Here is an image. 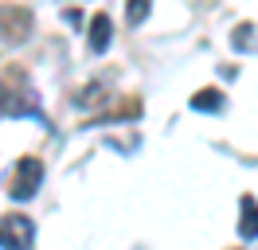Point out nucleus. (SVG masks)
Instances as JSON below:
<instances>
[{
  "label": "nucleus",
  "instance_id": "9d476101",
  "mask_svg": "<svg viewBox=\"0 0 258 250\" xmlns=\"http://www.w3.org/2000/svg\"><path fill=\"white\" fill-rule=\"evenodd\" d=\"M110 94H106V86H98V82H90L82 94H75V106H94V102H106Z\"/></svg>",
  "mask_w": 258,
  "mask_h": 250
},
{
  "label": "nucleus",
  "instance_id": "f03ea898",
  "mask_svg": "<svg viewBox=\"0 0 258 250\" xmlns=\"http://www.w3.org/2000/svg\"><path fill=\"white\" fill-rule=\"evenodd\" d=\"M43 184V160L39 156H20L16 160V172L8 180V196L12 200H32Z\"/></svg>",
  "mask_w": 258,
  "mask_h": 250
},
{
  "label": "nucleus",
  "instance_id": "0eeeda50",
  "mask_svg": "<svg viewBox=\"0 0 258 250\" xmlns=\"http://www.w3.org/2000/svg\"><path fill=\"white\" fill-rule=\"evenodd\" d=\"M227 102H223V90H215V86H204V90L192 94V109H200V113H219Z\"/></svg>",
  "mask_w": 258,
  "mask_h": 250
},
{
  "label": "nucleus",
  "instance_id": "20e7f679",
  "mask_svg": "<svg viewBox=\"0 0 258 250\" xmlns=\"http://www.w3.org/2000/svg\"><path fill=\"white\" fill-rule=\"evenodd\" d=\"M32 238H35V227L28 215H0V246L4 250H32Z\"/></svg>",
  "mask_w": 258,
  "mask_h": 250
},
{
  "label": "nucleus",
  "instance_id": "6e6552de",
  "mask_svg": "<svg viewBox=\"0 0 258 250\" xmlns=\"http://www.w3.org/2000/svg\"><path fill=\"white\" fill-rule=\"evenodd\" d=\"M231 43H235V51H258V35L250 24H239L235 35H231Z\"/></svg>",
  "mask_w": 258,
  "mask_h": 250
},
{
  "label": "nucleus",
  "instance_id": "f257e3e1",
  "mask_svg": "<svg viewBox=\"0 0 258 250\" xmlns=\"http://www.w3.org/2000/svg\"><path fill=\"white\" fill-rule=\"evenodd\" d=\"M0 113H8V117H39V121H47L43 109H39V94L32 90L28 71H24L20 62L4 67V75H0Z\"/></svg>",
  "mask_w": 258,
  "mask_h": 250
},
{
  "label": "nucleus",
  "instance_id": "7ed1b4c3",
  "mask_svg": "<svg viewBox=\"0 0 258 250\" xmlns=\"http://www.w3.org/2000/svg\"><path fill=\"white\" fill-rule=\"evenodd\" d=\"M35 28V16L32 8H24V4H0V39L4 43H24Z\"/></svg>",
  "mask_w": 258,
  "mask_h": 250
},
{
  "label": "nucleus",
  "instance_id": "423d86ee",
  "mask_svg": "<svg viewBox=\"0 0 258 250\" xmlns=\"http://www.w3.org/2000/svg\"><path fill=\"white\" fill-rule=\"evenodd\" d=\"M239 207H242V219H239V234L250 242V238H258V203H254V196H242L239 200Z\"/></svg>",
  "mask_w": 258,
  "mask_h": 250
},
{
  "label": "nucleus",
  "instance_id": "1a4fd4ad",
  "mask_svg": "<svg viewBox=\"0 0 258 250\" xmlns=\"http://www.w3.org/2000/svg\"><path fill=\"white\" fill-rule=\"evenodd\" d=\"M153 12V0H125V20L129 24H145Z\"/></svg>",
  "mask_w": 258,
  "mask_h": 250
},
{
  "label": "nucleus",
  "instance_id": "39448f33",
  "mask_svg": "<svg viewBox=\"0 0 258 250\" xmlns=\"http://www.w3.org/2000/svg\"><path fill=\"white\" fill-rule=\"evenodd\" d=\"M110 31L113 28H110V16L106 12H98L94 20H90V51H94V55H102V51L110 47V39H113Z\"/></svg>",
  "mask_w": 258,
  "mask_h": 250
}]
</instances>
